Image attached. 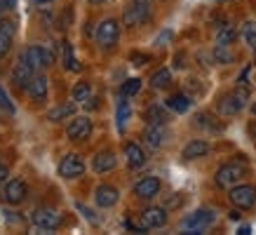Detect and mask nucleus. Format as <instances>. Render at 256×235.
Returning <instances> with one entry per match:
<instances>
[{"label": "nucleus", "mask_w": 256, "mask_h": 235, "mask_svg": "<svg viewBox=\"0 0 256 235\" xmlns=\"http://www.w3.org/2000/svg\"><path fill=\"white\" fill-rule=\"evenodd\" d=\"M228 198L238 210H252L256 204V188L252 184H235L228 190Z\"/></svg>", "instance_id": "39448f33"}, {"label": "nucleus", "mask_w": 256, "mask_h": 235, "mask_svg": "<svg viewBox=\"0 0 256 235\" xmlns=\"http://www.w3.org/2000/svg\"><path fill=\"white\" fill-rule=\"evenodd\" d=\"M141 221L144 226L150 230V228H162L167 224V210L164 207H146L141 212Z\"/></svg>", "instance_id": "4468645a"}, {"label": "nucleus", "mask_w": 256, "mask_h": 235, "mask_svg": "<svg viewBox=\"0 0 256 235\" xmlns=\"http://www.w3.org/2000/svg\"><path fill=\"white\" fill-rule=\"evenodd\" d=\"M85 172V160L76 153H68V156L62 158V162H59V174H62L64 179H78L82 176Z\"/></svg>", "instance_id": "9d476101"}, {"label": "nucleus", "mask_w": 256, "mask_h": 235, "mask_svg": "<svg viewBox=\"0 0 256 235\" xmlns=\"http://www.w3.org/2000/svg\"><path fill=\"white\" fill-rule=\"evenodd\" d=\"M216 2H228V0H216Z\"/></svg>", "instance_id": "49530a36"}, {"label": "nucleus", "mask_w": 256, "mask_h": 235, "mask_svg": "<svg viewBox=\"0 0 256 235\" xmlns=\"http://www.w3.org/2000/svg\"><path fill=\"white\" fill-rule=\"evenodd\" d=\"M26 92H28V96H31L33 102H45L47 99V78L40 76V73H36L33 80L28 82V87H26Z\"/></svg>", "instance_id": "aec40b11"}, {"label": "nucleus", "mask_w": 256, "mask_h": 235, "mask_svg": "<svg viewBox=\"0 0 256 235\" xmlns=\"http://www.w3.org/2000/svg\"><path fill=\"white\" fill-rule=\"evenodd\" d=\"M254 59H256V47H254Z\"/></svg>", "instance_id": "de8ad7c7"}, {"label": "nucleus", "mask_w": 256, "mask_h": 235, "mask_svg": "<svg viewBox=\"0 0 256 235\" xmlns=\"http://www.w3.org/2000/svg\"><path fill=\"white\" fill-rule=\"evenodd\" d=\"M70 96H73V102L76 104H85L90 96H92V87H90V82H78V85H73V92H70Z\"/></svg>", "instance_id": "c85d7f7f"}, {"label": "nucleus", "mask_w": 256, "mask_h": 235, "mask_svg": "<svg viewBox=\"0 0 256 235\" xmlns=\"http://www.w3.org/2000/svg\"><path fill=\"white\" fill-rule=\"evenodd\" d=\"M33 226L40 228V230H54V228L62 226V214L52 207H38V210L33 212Z\"/></svg>", "instance_id": "0eeeda50"}, {"label": "nucleus", "mask_w": 256, "mask_h": 235, "mask_svg": "<svg viewBox=\"0 0 256 235\" xmlns=\"http://www.w3.org/2000/svg\"><path fill=\"white\" fill-rule=\"evenodd\" d=\"M26 193H28V188L24 184L22 179H12L8 181V186H5V200L10 204H19L26 200Z\"/></svg>", "instance_id": "dca6fc26"}, {"label": "nucleus", "mask_w": 256, "mask_h": 235, "mask_svg": "<svg viewBox=\"0 0 256 235\" xmlns=\"http://www.w3.org/2000/svg\"><path fill=\"white\" fill-rule=\"evenodd\" d=\"M24 54H26V59L33 64V68L40 70V68H50L52 64H54V52L52 50H47V47L42 45H31L24 50Z\"/></svg>", "instance_id": "1a4fd4ad"}, {"label": "nucleus", "mask_w": 256, "mask_h": 235, "mask_svg": "<svg viewBox=\"0 0 256 235\" xmlns=\"http://www.w3.org/2000/svg\"><path fill=\"white\" fill-rule=\"evenodd\" d=\"M198 127H204V130H212V132H221L224 127L218 125V122H214V118L210 116V113H198Z\"/></svg>", "instance_id": "2f4dec72"}, {"label": "nucleus", "mask_w": 256, "mask_h": 235, "mask_svg": "<svg viewBox=\"0 0 256 235\" xmlns=\"http://www.w3.org/2000/svg\"><path fill=\"white\" fill-rule=\"evenodd\" d=\"M240 36H242V40H244L249 47H256V22H252V19H249V22L242 24Z\"/></svg>", "instance_id": "7c9ffc66"}, {"label": "nucleus", "mask_w": 256, "mask_h": 235, "mask_svg": "<svg viewBox=\"0 0 256 235\" xmlns=\"http://www.w3.org/2000/svg\"><path fill=\"white\" fill-rule=\"evenodd\" d=\"M150 19V0H130L127 8L122 12V24L124 26H141Z\"/></svg>", "instance_id": "7ed1b4c3"}, {"label": "nucleus", "mask_w": 256, "mask_h": 235, "mask_svg": "<svg viewBox=\"0 0 256 235\" xmlns=\"http://www.w3.org/2000/svg\"><path fill=\"white\" fill-rule=\"evenodd\" d=\"M249 230H252V228H249V226H242V228H240V230H238V233H240V235H247V233H249Z\"/></svg>", "instance_id": "a19ab883"}, {"label": "nucleus", "mask_w": 256, "mask_h": 235, "mask_svg": "<svg viewBox=\"0 0 256 235\" xmlns=\"http://www.w3.org/2000/svg\"><path fill=\"white\" fill-rule=\"evenodd\" d=\"M118 38H120V22L118 19H104V22L99 24V28H96V42H99V47H104V50H110V47L118 42Z\"/></svg>", "instance_id": "423d86ee"}, {"label": "nucleus", "mask_w": 256, "mask_h": 235, "mask_svg": "<svg viewBox=\"0 0 256 235\" xmlns=\"http://www.w3.org/2000/svg\"><path fill=\"white\" fill-rule=\"evenodd\" d=\"M38 5H47V2H52V0H36Z\"/></svg>", "instance_id": "79ce46f5"}, {"label": "nucleus", "mask_w": 256, "mask_h": 235, "mask_svg": "<svg viewBox=\"0 0 256 235\" xmlns=\"http://www.w3.org/2000/svg\"><path fill=\"white\" fill-rule=\"evenodd\" d=\"M130 62H132L134 66H144V64L150 62V56H148V54H141V52H132V54H130Z\"/></svg>", "instance_id": "f704fd0d"}, {"label": "nucleus", "mask_w": 256, "mask_h": 235, "mask_svg": "<svg viewBox=\"0 0 256 235\" xmlns=\"http://www.w3.org/2000/svg\"><path fill=\"white\" fill-rule=\"evenodd\" d=\"M0 110H5V113H10V116H12V113H14V104L10 102L8 92H5V90H2V87H0Z\"/></svg>", "instance_id": "72a5a7b5"}, {"label": "nucleus", "mask_w": 256, "mask_h": 235, "mask_svg": "<svg viewBox=\"0 0 256 235\" xmlns=\"http://www.w3.org/2000/svg\"><path fill=\"white\" fill-rule=\"evenodd\" d=\"M85 108H90V110L96 108V99H94V96H90V99L85 102Z\"/></svg>", "instance_id": "ea45409f"}, {"label": "nucleus", "mask_w": 256, "mask_h": 235, "mask_svg": "<svg viewBox=\"0 0 256 235\" xmlns=\"http://www.w3.org/2000/svg\"><path fill=\"white\" fill-rule=\"evenodd\" d=\"M0 5H2V8H5V10L10 12V10H14V8H16V0H0Z\"/></svg>", "instance_id": "58836bf2"}, {"label": "nucleus", "mask_w": 256, "mask_h": 235, "mask_svg": "<svg viewBox=\"0 0 256 235\" xmlns=\"http://www.w3.org/2000/svg\"><path fill=\"white\" fill-rule=\"evenodd\" d=\"M76 207H78V212H82V214H85V219L90 221V224H96V219H94V216H92V212L87 210L85 204H76Z\"/></svg>", "instance_id": "c9c22d12"}, {"label": "nucleus", "mask_w": 256, "mask_h": 235, "mask_svg": "<svg viewBox=\"0 0 256 235\" xmlns=\"http://www.w3.org/2000/svg\"><path fill=\"white\" fill-rule=\"evenodd\" d=\"M235 38H238V28L226 24V26H218L216 31V45H233Z\"/></svg>", "instance_id": "393cba45"}, {"label": "nucleus", "mask_w": 256, "mask_h": 235, "mask_svg": "<svg viewBox=\"0 0 256 235\" xmlns=\"http://www.w3.org/2000/svg\"><path fill=\"white\" fill-rule=\"evenodd\" d=\"M8 176H10L8 167H5V164L0 162V186H2V184H5V181H8Z\"/></svg>", "instance_id": "e433bc0d"}, {"label": "nucleus", "mask_w": 256, "mask_h": 235, "mask_svg": "<svg viewBox=\"0 0 256 235\" xmlns=\"http://www.w3.org/2000/svg\"><path fill=\"white\" fill-rule=\"evenodd\" d=\"M5 12H8V10H5L2 5H0V19H2V14H5Z\"/></svg>", "instance_id": "c03bdc74"}, {"label": "nucleus", "mask_w": 256, "mask_h": 235, "mask_svg": "<svg viewBox=\"0 0 256 235\" xmlns=\"http://www.w3.org/2000/svg\"><path fill=\"white\" fill-rule=\"evenodd\" d=\"M62 56H64V68L78 70V59L73 54V45H70V42H64L62 45Z\"/></svg>", "instance_id": "c756f323"}, {"label": "nucleus", "mask_w": 256, "mask_h": 235, "mask_svg": "<svg viewBox=\"0 0 256 235\" xmlns=\"http://www.w3.org/2000/svg\"><path fill=\"white\" fill-rule=\"evenodd\" d=\"M212 56H214V62H216V64H233L235 62L233 45H216Z\"/></svg>", "instance_id": "cd10ccee"}, {"label": "nucleus", "mask_w": 256, "mask_h": 235, "mask_svg": "<svg viewBox=\"0 0 256 235\" xmlns=\"http://www.w3.org/2000/svg\"><path fill=\"white\" fill-rule=\"evenodd\" d=\"M132 116V108H130V102H127V96H120L118 99V108H116V122H118V130L124 132V127H127V120Z\"/></svg>", "instance_id": "4be33fe9"}, {"label": "nucleus", "mask_w": 256, "mask_h": 235, "mask_svg": "<svg viewBox=\"0 0 256 235\" xmlns=\"http://www.w3.org/2000/svg\"><path fill=\"white\" fill-rule=\"evenodd\" d=\"M66 134H68L70 141H85L90 139V134H92V120L87 116H78L73 118L66 127Z\"/></svg>", "instance_id": "9b49d317"}, {"label": "nucleus", "mask_w": 256, "mask_h": 235, "mask_svg": "<svg viewBox=\"0 0 256 235\" xmlns=\"http://www.w3.org/2000/svg\"><path fill=\"white\" fill-rule=\"evenodd\" d=\"M120 92H122L124 96H134V94H139L141 92V80L139 78L124 80V82H122V90H120Z\"/></svg>", "instance_id": "473e14b6"}, {"label": "nucleus", "mask_w": 256, "mask_h": 235, "mask_svg": "<svg viewBox=\"0 0 256 235\" xmlns=\"http://www.w3.org/2000/svg\"><path fill=\"white\" fill-rule=\"evenodd\" d=\"M170 38H172V31H164L162 36H160V38L156 40V45H160V47H162V45H164V42H167V40H170Z\"/></svg>", "instance_id": "4c0bfd02"}, {"label": "nucleus", "mask_w": 256, "mask_h": 235, "mask_svg": "<svg viewBox=\"0 0 256 235\" xmlns=\"http://www.w3.org/2000/svg\"><path fill=\"white\" fill-rule=\"evenodd\" d=\"M247 174V164L242 160H233V162L221 164L214 174V181H216L218 188H233L235 184H240V179Z\"/></svg>", "instance_id": "f03ea898"}, {"label": "nucleus", "mask_w": 256, "mask_h": 235, "mask_svg": "<svg viewBox=\"0 0 256 235\" xmlns=\"http://www.w3.org/2000/svg\"><path fill=\"white\" fill-rule=\"evenodd\" d=\"M160 179L158 176H144L134 184V196L141 198V200H150V198H156L160 193Z\"/></svg>", "instance_id": "f8f14e48"}, {"label": "nucleus", "mask_w": 256, "mask_h": 235, "mask_svg": "<svg viewBox=\"0 0 256 235\" xmlns=\"http://www.w3.org/2000/svg\"><path fill=\"white\" fill-rule=\"evenodd\" d=\"M167 108L174 110V113H186L190 108V96H186V94H172L167 99Z\"/></svg>", "instance_id": "b1692460"}, {"label": "nucleus", "mask_w": 256, "mask_h": 235, "mask_svg": "<svg viewBox=\"0 0 256 235\" xmlns=\"http://www.w3.org/2000/svg\"><path fill=\"white\" fill-rule=\"evenodd\" d=\"M94 200H96V204H99L101 210H108V207H113V204L120 200V190H118L116 186L101 184V186H96V190H94Z\"/></svg>", "instance_id": "ddd939ff"}, {"label": "nucleus", "mask_w": 256, "mask_h": 235, "mask_svg": "<svg viewBox=\"0 0 256 235\" xmlns=\"http://www.w3.org/2000/svg\"><path fill=\"white\" fill-rule=\"evenodd\" d=\"M207 153H210V144L202 141V139H193L184 146L181 158H184V160H198V158H204Z\"/></svg>", "instance_id": "6ab92c4d"}, {"label": "nucleus", "mask_w": 256, "mask_h": 235, "mask_svg": "<svg viewBox=\"0 0 256 235\" xmlns=\"http://www.w3.org/2000/svg\"><path fill=\"white\" fill-rule=\"evenodd\" d=\"M14 40V24L12 22H0V62L8 56L10 47Z\"/></svg>", "instance_id": "412c9836"}, {"label": "nucleus", "mask_w": 256, "mask_h": 235, "mask_svg": "<svg viewBox=\"0 0 256 235\" xmlns=\"http://www.w3.org/2000/svg\"><path fill=\"white\" fill-rule=\"evenodd\" d=\"M164 139H167V130H164V125H148L146 130H144V144H146L148 148L158 150L164 144Z\"/></svg>", "instance_id": "2eb2a0df"}, {"label": "nucleus", "mask_w": 256, "mask_h": 235, "mask_svg": "<svg viewBox=\"0 0 256 235\" xmlns=\"http://www.w3.org/2000/svg\"><path fill=\"white\" fill-rule=\"evenodd\" d=\"M38 70L33 68V64L26 59V54L22 52V56L16 59L14 64V68H12V82H14L19 90H26L28 87V82L33 80V76H36Z\"/></svg>", "instance_id": "6e6552de"}, {"label": "nucleus", "mask_w": 256, "mask_h": 235, "mask_svg": "<svg viewBox=\"0 0 256 235\" xmlns=\"http://www.w3.org/2000/svg\"><path fill=\"white\" fill-rule=\"evenodd\" d=\"M124 158H127L130 170H141V167L146 164V153H144V148H141L139 144H134V141H130V144L124 146Z\"/></svg>", "instance_id": "a211bd4d"}, {"label": "nucleus", "mask_w": 256, "mask_h": 235, "mask_svg": "<svg viewBox=\"0 0 256 235\" xmlns=\"http://www.w3.org/2000/svg\"><path fill=\"white\" fill-rule=\"evenodd\" d=\"M92 5H101V2H106V0H90Z\"/></svg>", "instance_id": "37998d69"}, {"label": "nucleus", "mask_w": 256, "mask_h": 235, "mask_svg": "<svg viewBox=\"0 0 256 235\" xmlns=\"http://www.w3.org/2000/svg\"><path fill=\"white\" fill-rule=\"evenodd\" d=\"M249 102V85H238V90L233 92L224 94L221 99H218V110H221V116L230 118V116H238Z\"/></svg>", "instance_id": "f257e3e1"}, {"label": "nucleus", "mask_w": 256, "mask_h": 235, "mask_svg": "<svg viewBox=\"0 0 256 235\" xmlns=\"http://www.w3.org/2000/svg\"><path fill=\"white\" fill-rule=\"evenodd\" d=\"M172 82V70L170 68H158L153 76H150V87L153 90H164V87Z\"/></svg>", "instance_id": "a878e982"}, {"label": "nucleus", "mask_w": 256, "mask_h": 235, "mask_svg": "<svg viewBox=\"0 0 256 235\" xmlns=\"http://www.w3.org/2000/svg\"><path fill=\"white\" fill-rule=\"evenodd\" d=\"M214 221H216L214 210L202 207V210H195L193 214H188L186 219H184V224H181V228H184V230H190V233H202V230H207Z\"/></svg>", "instance_id": "20e7f679"}, {"label": "nucleus", "mask_w": 256, "mask_h": 235, "mask_svg": "<svg viewBox=\"0 0 256 235\" xmlns=\"http://www.w3.org/2000/svg\"><path fill=\"white\" fill-rule=\"evenodd\" d=\"M76 113V104H62V106H54V108L47 113V120H52V122H59L64 118H68Z\"/></svg>", "instance_id": "bb28decb"}, {"label": "nucleus", "mask_w": 256, "mask_h": 235, "mask_svg": "<svg viewBox=\"0 0 256 235\" xmlns=\"http://www.w3.org/2000/svg\"><path fill=\"white\" fill-rule=\"evenodd\" d=\"M146 120L148 125H164L167 122V110L160 104H150L146 108Z\"/></svg>", "instance_id": "5701e85b"}, {"label": "nucleus", "mask_w": 256, "mask_h": 235, "mask_svg": "<svg viewBox=\"0 0 256 235\" xmlns=\"http://www.w3.org/2000/svg\"><path fill=\"white\" fill-rule=\"evenodd\" d=\"M118 167V158L116 153H110V150H104V153H96L92 160V170L96 174H106L110 170H116Z\"/></svg>", "instance_id": "f3484780"}, {"label": "nucleus", "mask_w": 256, "mask_h": 235, "mask_svg": "<svg viewBox=\"0 0 256 235\" xmlns=\"http://www.w3.org/2000/svg\"><path fill=\"white\" fill-rule=\"evenodd\" d=\"M252 113H254V116H256V102L252 104Z\"/></svg>", "instance_id": "a18cd8bd"}]
</instances>
